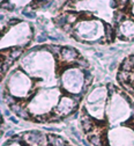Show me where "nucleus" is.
I'll return each mask as SVG.
<instances>
[{
  "mask_svg": "<svg viewBox=\"0 0 134 146\" xmlns=\"http://www.w3.org/2000/svg\"><path fill=\"white\" fill-rule=\"evenodd\" d=\"M48 144L50 146H65L66 145V142L61 137L59 136H56V135H48Z\"/></svg>",
  "mask_w": 134,
  "mask_h": 146,
  "instance_id": "2",
  "label": "nucleus"
},
{
  "mask_svg": "<svg viewBox=\"0 0 134 146\" xmlns=\"http://www.w3.org/2000/svg\"><path fill=\"white\" fill-rule=\"evenodd\" d=\"M59 121H60V117H58V116H53V117L48 118V122H59Z\"/></svg>",
  "mask_w": 134,
  "mask_h": 146,
  "instance_id": "16",
  "label": "nucleus"
},
{
  "mask_svg": "<svg viewBox=\"0 0 134 146\" xmlns=\"http://www.w3.org/2000/svg\"><path fill=\"white\" fill-rule=\"evenodd\" d=\"M65 146H72V145H69V144H67V143H66V145Z\"/></svg>",
  "mask_w": 134,
  "mask_h": 146,
  "instance_id": "24",
  "label": "nucleus"
},
{
  "mask_svg": "<svg viewBox=\"0 0 134 146\" xmlns=\"http://www.w3.org/2000/svg\"><path fill=\"white\" fill-rule=\"evenodd\" d=\"M11 121H12V122H13V123H15V124H17V123H19V121H17L16 118H14L13 116H12V117H11Z\"/></svg>",
  "mask_w": 134,
  "mask_h": 146,
  "instance_id": "20",
  "label": "nucleus"
},
{
  "mask_svg": "<svg viewBox=\"0 0 134 146\" xmlns=\"http://www.w3.org/2000/svg\"><path fill=\"white\" fill-rule=\"evenodd\" d=\"M1 5H2V8L9 9V11H13L14 9V6L12 5V2H9V1H2Z\"/></svg>",
  "mask_w": 134,
  "mask_h": 146,
  "instance_id": "12",
  "label": "nucleus"
},
{
  "mask_svg": "<svg viewBox=\"0 0 134 146\" xmlns=\"http://www.w3.org/2000/svg\"><path fill=\"white\" fill-rule=\"evenodd\" d=\"M35 121L36 122H45V121H48V118H45L44 116H37V117H35Z\"/></svg>",
  "mask_w": 134,
  "mask_h": 146,
  "instance_id": "17",
  "label": "nucleus"
},
{
  "mask_svg": "<svg viewBox=\"0 0 134 146\" xmlns=\"http://www.w3.org/2000/svg\"><path fill=\"white\" fill-rule=\"evenodd\" d=\"M130 59H131V61H132V63L134 64V55L131 56V57H130Z\"/></svg>",
  "mask_w": 134,
  "mask_h": 146,
  "instance_id": "22",
  "label": "nucleus"
},
{
  "mask_svg": "<svg viewBox=\"0 0 134 146\" xmlns=\"http://www.w3.org/2000/svg\"><path fill=\"white\" fill-rule=\"evenodd\" d=\"M5 101H6L7 103H8L9 106H13V105H15L16 102V100L13 98V96H11V95H7V94H5Z\"/></svg>",
  "mask_w": 134,
  "mask_h": 146,
  "instance_id": "11",
  "label": "nucleus"
},
{
  "mask_svg": "<svg viewBox=\"0 0 134 146\" xmlns=\"http://www.w3.org/2000/svg\"><path fill=\"white\" fill-rule=\"evenodd\" d=\"M54 22H56V24L58 27H61V28H64V27L67 24V18H66V14H61V15H59L58 18L54 19Z\"/></svg>",
  "mask_w": 134,
  "mask_h": 146,
  "instance_id": "7",
  "label": "nucleus"
},
{
  "mask_svg": "<svg viewBox=\"0 0 134 146\" xmlns=\"http://www.w3.org/2000/svg\"><path fill=\"white\" fill-rule=\"evenodd\" d=\"M48 38H49V36H46L45 33H42L41 35L37 37V42H38V43H44V42H45Z\"/></svg>",
  "mask_w": 134,
  "mask_h": 146,
  "instance_id": "14",
  "label": "nucleus"
},
{
  "mask_svg": "<svg viewBox=\"0 0 134 146\" xmlns=\"http://www.w3.org/2000/svg\"><path fill=\"white\" fill-rule=\"evenodd\" d=\"M83 145H84V146H90V144H89L87 140H83Z\"/></svg>",
  "mask_w": 134,
  "mask_h": 146,
  "instance_id": "21",
  "label": "nucleus"
},
{
  "mask_svg": "<svg viewBox=\"0 0 134 146\" xmlns=\"http://www.w3.org/2000/svg\"><path fill=\"white\" fill-rule=\"evenodd\" d=\"M88 140H89L90 144H93L95 146H104L101 135H96V133L95 135H89L88 136Z\"/></svg>",
  "mask_w": 134,
  "mask_h": 146,
  "instance_id": "4",
  "label": "nucleus"
},
{
  "mask_svg": "<svg viewBox=\"0 0 134 146\" xmlns=\"http://www.w3.org/2000/svg\"><path fill=\"white\" fill-rule=\"evenodd\" d=\"M4 114H5V115H6V116H8V115H9V111H8V110H6Z\"/></svg>",
  "mask_w": 134,
  "mask_h": 146,
  "instance_id": "23",
  "label": "nucleus"
},
{
  "mask_svg": "<svg viewBox=\"0 0 134 146\" xmlns=\"http://www.w3.org/2000/svg\"><path fill=\"white\" fill-rule=\"evenodd\" d=\"M124 19V12L123 11H118L115 15V22L116 23H120L121 20Z\"/></svg>",
  "mask_w": 134,
  "mask_h": 146,
  "instance_id": "10",
  "label": "nucleus"
},
{
  "mask_svg": "<svg viewBox=\"0 0 134 146\" xmlns=\"http://www.w3.org/2000/svg\"><path fill=\"white\" fill-rule=\"evenodd\" d=\"M121 71H126V72H133L134 71V64L131 61L130 58H126L123 61V65H121Z\"/></svg>",
  "mask_w": 134,
  "mask_h": 146,
  "instance_id": "6",
  "label": "nucleus"
},
{
  "mask_svg": "<svg viewBox=\"0 0 134 146\" xmlns=\"http://www.w3.org/2000/svg\"><path fill=\"white\" fill-rule=\"evenodd\" d=\"M104 38L109 43H111L115 39V30L110 24H105V36H104Z\"/></svg>",
  "mask_w": 134,
  "mask_h": 146,
  "instance_id": "3",
  "label": "nucleus"
},
{
  "mask_svg": "<svg viewBox=\"0 0 134 146\" xmlns=\"http://www.w3.org/2000/svg\"><path fill=\"white\" fill-rule=\"evenodd\" d=\"M22 49L21 48H13L11 49V52H9V58L13 59V60H16L20 56L22 55Z\"/></svg>",
  "mask_w": 134,
  "mask_h": 146,
  "instance_id": "8",
  "label": "nucleus"
},
{
  "mask_svg": "<svg viewBox=\"0 0 134 146\" xmlns=\"http://www.w3.org/2000/svg\"><path fill=\"white\" fill-rule=\"evenodd\" d=\"M48 49L49 51H50L51 53H53L54 56H57V55H59V53H61V50H63V48H60L59 45H50V46H48Z\"/></svg>",
  "mask_w": 134,
  "mask_h": 146,
  "instance_id": "9",
  "label": "nucleus"
},
{
  "mask_svg": "<svg viewBox=\"0 0 134 146\" xmlns=\"http://www.w3.org/2000/svg\"><path fill=\"white\" fill-rule=\"evenodd\" d=\"M76 64H78L80 67H82V68H87V67H88V61L84 60V59H78V60H76Z\"/></svg>",
  "mask_w": 134,
  "mask_h": 146,
  "instance_id": "13",
  "label": "nucleus"
},
{
  "mask_svg": "<svg viewBox=\"0 0 134 146\" xmlns=\"http://www.w3.org/2000/svg\"><path fill=\"white\" fill-rule=\"evenodd\" d=\"M14 130H11V131H8V132L6 133V137H11V136H14Z\"/></svg>",
  "mask_w": 134,
  "mask_h": 146,
  "instance_id": "19",
  "label": "nucleus"
},
{
  "mask_svg": "<svg viewBox=\"0 0 134 146\" xmlns=\"http://www.w3.org/2000/svg\"><path fill=\"white\" fill-rule=\"evenodd\" d=\"M117 79L120 81L121 84L124 82H130V79H131V72H126V71H119L117 74Z\"/></svg>",
  "mask_w": 134,
  "mask_h": 146,
  "instance_id": "5",
  "label": "nucleus"
},
{
  "mask_svg": "<svg viewBox=\"0 0 134 146\" xmlns=\"http://www.w3.org/2000/svg\"><path fill=\"white\" fill-rule=\"evenodd\" d=\"M21 22V20H19V19H11L8 21V26H15L16 23H20Z\"/></svg>",
  "mask_w": 134,
  "mask_h": 146,
  "instance_id": "15",
  "label": "nucleus"
},
{
  "mask_svg": "<svg viewBox=\"0 0 134 146\" xmlns=\"http://www.w3.org/2000/svg\"><path fill=\"white\" fill-rule=\"evenodd\" d=\"M61 58L64 59L67 63H73V61H76L79 58V53L75 49L73 48H63L61 50Z\"/></svg>",
  "mask_w": 134,
  "mask_h": 146,
  "instance_id": "1",
  "label": "nucleus"
},
{
  "mask_svg": "<svg viewBox=\"0 0 134 146\" xmlns=\"http://www.w3.org/2000/svg\"><path fill=\"white\" fill-rule=\"evenodd\" d=\"M133 118H134V113H133Z\"/></svg>",
  "mask_w": 134,
  "mask_h": 146,
  "instance_id": "25",
  "label": "nucleus"
},
{
  "mask_svg": "<svg viewBox=\"0 0 134 146\" xmlns=\"http://www.w3.org/2000/svg\"><path fill=\"white\" fill-rule=\"evenodd\" d=\"M116 67H117V61L115 60V61H113V63H112V64H111V65H110V70L112 71L113 68H116Z\"/></svg>",
  "mask_w": 134,
  "mask_h": 146,
  "instance_id": "18",
  "label": "nucleus"
}]
</instances>
